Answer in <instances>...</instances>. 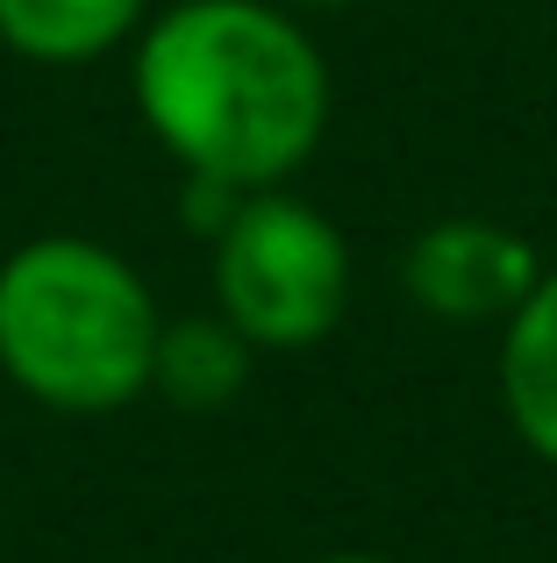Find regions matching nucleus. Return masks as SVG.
Here are the masks:
<instances>
[{
    "label": "nucleus",
    "instance_id": "f257e3e1",
    "mask_svg": "<svg viewBox=\"0 0 557 563\" xmlns=\"http://www.w3.org/2000/svg\"><path fill=\"white\" fill-rule=\"evenodd\" d=\"M129 100L186 179L222 192L286 186L336 114L321 43L278 0H165L129 57Z\"/></svg>",
    "mask_w": 557,
    "mask_h": 563
},
{
    "label": "nucleus",
    "instance_id": "f03ea898",
    "mask_svg": "<svg viewBox=\"0 0 557 563\" xmlns=\"http://www.w3.org/2000/svg\"><path fill=\"white\" fill-rule=\"evenodd\" d=\"M157 307L151 278L100 235L51 229L0 257V378L51 413H122L151 393Z\"/></svg>",
    "mask_w": 557,
    "mask_h": 563
},
{
    "label": "nucleus",
    "instance_id": "7ed1b4c3",
    "mask_svg": "<svg viewBox=\"0 0 557 563\" xmlns=\"http://www.w3.org/2000/svg\"><path fill=\"white\" fill-rule=\"evenodd\" d=\"M208 286L215 314L258 357H301L350 314V243L293 186L243 192L208 235Z\"/></svg>",
    "mask_w": 557,
    "mask_h": 563
},
{
    "label": "nucleus",
    "instance_id": "20e7f679",
    "mask_svg": "<svg viewBox=\"0 0 557 563\" xmlns=\"http://www.w3.org/2000/svg\"><path fill=\"white\" fill-rule=\"evenodd\" d=\"M544 278V257L522 229L493 214H444L407 243L401 286L429 321L450 329H501Z\"/></svg>",
    "mask_w": 557,
    "mask_h": 563
},
{
    "label": "nucleus",
    "instance_id": "39448f33",
    "mask_svg": "<svg viewBox=\"0 0 557 563\" xmlns=\"http://www.w3.org/2000/svg\"><path fill=\"white\" fill-rule=\"evenodd\" d=\"M501 413L536 464L557 471V264H544L536 292L501 321Z\"/></svg>",
    "mask_w": 557,
    "mask_h": 563
},
{
    "label": "nucleus",
    "instance_id": "423d86ee",
    "mask_svg": "<svg viewBox=\"0 0 557 563\" xmlns=\"http://www.w3.org/2000/svg\"><path fill=\"white\" fill-rule=\"evenodd\" d=\"M157 0H0V51L22 65H100L108 51L143 36Z\"/></svg>",
    "mask_w": 557,
    "mask_h": 563
},
{
    "label": "nucleus",
    "instance_id": "0eeeda50",
    "mask_svg": "<svg viewBox=\"0 0 557 563\" xmlns=\"http://www.w3.org/2000/svg\"><path fill=\"white\" fill-rule=\"evenodd\" d=\"M258 372V350L229 329L222 314H179L157 335L151 393H165L179 413H222L243 399V385Z\"/></svg>",
    "mask_w": 557,
    "mask_h": 563
},
{
    "label": "nucleus",
    "instance_id": "6e6552de",
    "mask_svg": "<svg viewBox=\"0 0 557 563\" xmlns=\"http://www.w3.org/2000/svg\"><path fill=\"white\" fill-rule=\"evenodd\" d=\"M293 14H343V8H372V0H278Z\"/></svg>",
    "mask_w": 557,
    "mask_h": 563
},
{
    "label": "nucleus",
    "instance_id": "1a4fd4ad",
    "mask_svg": "<svg viewBox=\"0 0 557 563\" xmlns=\"http://www.w3.org/2000/svg\"><path fill=\"white\" fill-rule=\"evenodd\" d=\"M315 563H393V556H372V550H329V556H315Z\"/></svg>",
    "mask_w": 557,
    "mask_h": 563
}]
</instances>
